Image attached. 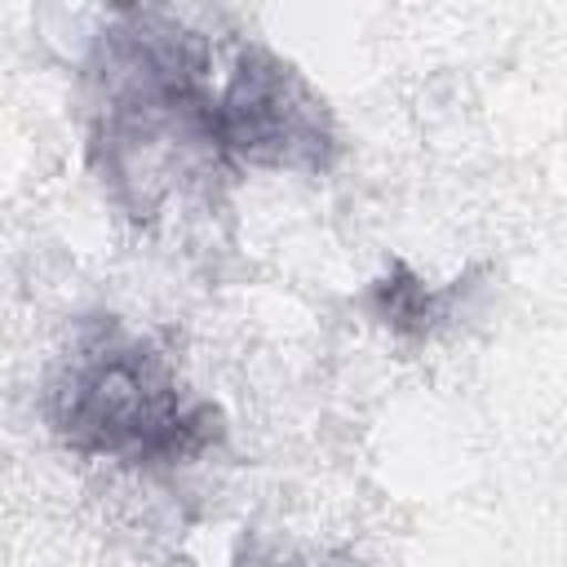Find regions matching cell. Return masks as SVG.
Instances as JSON below:
<instances>
[{
  "label": "cell",
  "instance_id": "cell-4",
  "mask_svg": "<svg viewBox=\"0 0 567 567\" xmlns=\"http://www.w3.org/2000/svg\"><path fill=\"white\" fill-rule=\"evenodd\" d=\"M483 275L487 270L474 266V270H465V275H456L447 284H434L412 261L390 257L363 284V292L354 297V306L390 341H399V346H430V341L447 337L474 310V297L483 288Z\"/></svg>",
  "mask_w": 567,
  "mask_h": 567
},
{
  "label": "cell",
  "instance_id": "cell-5",
  "mask_svg": "<svg viewBox=\"0 0 567 567\" xmlns=\"http://www.w3.org/2000/svg\"><path fill=\"white\" fill-rule=\"evenodd\" d=\"M248 567H368V563L341 545H270L257 549Z\"/></svg>",
  "mask_w": 567,
  "mask_h": 567
},
{
  "label": "cell",
  "instance_id": "cell-2",
  "mask_svg": "<svg viewBox=\"0 0 567 567\" xmlns=\"http://www.w3.org/2000/svg\"><path fill=\"white\" fill-rule=\"evenodd\" d=\"M49 439L93 465L128 474H177L217 456L230 421L177 354L115 310L80 315L40 381Z\"/></svg>",
  "mask_w": 567,
  "mask_h": 567
},
{
  "label": "cell",
  "instance_id": "cell-3",
  "mask_svg": "<svg viewBox=\"0 0 567 567\" xmlns=\"http://www.w3.org/2000/svg\"><path fill=\"white\" fill-rule=\"evenodd\" d=\"M204 115L230 182L248 173L328 177L346 155L337 111L319 84L261 35L217 27V18L204 62Z\"/></svg>",
  "mask_w": 567,
  "mask_h": 567
},
{
  "label": "cell",
  "instance_id": "cell-1",
  "mask_svg": "<svg viewBox=\"0 0 567 567\" xmlns=\"http://www.w3.org/2000/svg\"><path fill=\"white\" fill-rule=\"evenodd\" d=\"M213 13L120 4L80 58L84 159L102 199L133 230H164L221 208L235 186L204 115Z\"/></svg>",
  "mask_w": 567,
  "mask_h": 567
}]
</instances>
